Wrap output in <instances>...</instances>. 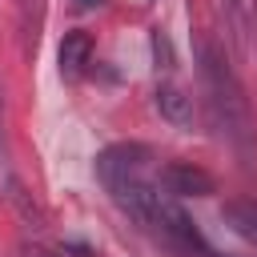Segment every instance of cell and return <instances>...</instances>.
Here are the masks:
<instances>
[{
    "instance_id": "1",
    "label": "cell",
    "mask_w": 257,
    "mask_h": 257,
    "mask_svg": "<svg viewBox=\"0 0 257 257\" xmlns=\"http://www.w3.org/2000/svg\"><path fill=\"white\" fill-rule=\"evenodd\" d=\"M149 157H153L149 145H137V141H116V145L96 153V177H100L104 193L116 201V209L128 221H137L145 229H153L157 197H161L157 185L145 177L149 173Z\"/></svg>"
},
{
    "instance_id": "2",
    "label": "cell",
    "mask_w": 257,
    "mask_h": 257,
    "mask_svg": "<svg viewBox=\"0 0 257 257\" xmlns=\"http://www.w3.org/2000/svg\"><path fill=\"white\" fill-rule=\"evenodd\" d=\"M197 72L209 96V112L217 120V128L233 141V149L249 153L253 149V112H249V96L233 72V64L225 60V52L209 40H197Z\"/></svg>"
},
{
    "instance_id": "3",
    "label": "cell",
    "mask_w": 257,
    "mask_h": 257,
    "mask_svg": "<svg viewBox=\"0 0 257 257\" xmlns=\"http://www.w3.org/2000/svg\"><path fill=\"white\" fill-rule=\"evenodd\" d=\"M153 233H157L173 253H181V257H213V249H209V241L201 237L197 221H193V217L177 205V197H169V193H161V197H157Z\"/></svg>"
},
{
    "instance_id": "4",
    "label": "cell",
    "mask_w": 257,
    "mask_h": 257,
    "mask_svg": "<svg viewBox=\"0 0 257 257\" xmlns=\"http://www.w3.org/2000/svg\"><path fill=\"white\" fill-rule=\"evenodd\" d=\"M157 189H165L169 197H213L217 181L193 161H169L157 177Z\"/></svg>"
},
{
    "instance_id": "5",
    "label": "cell",
    "mask_w": 257,
    "mask_h": 257,
    "mask_svg": "<svg viewBox=\"0 0 257 257\" xmlns=\"http://www.w3.org/2000/svg\"><path fill=\"white\" fill-rule=\"evenodd\" d=\"M0 201L16 205L32 225H40V209L28 201L24 185L16 181V169H12V149H8V120H4V84H0Z\"/></svg>"
},
{
    "instance_id": "6",
    "label": "cell",
    "mask_w": 257,
    "mask_h": 257,
    "mask_svg": "<svg viewBox=\"0 0 257 257\" xmlns=\"http://www.w3.org/2000/svg\"><path fill=\"white\" fill-rule=\"evenodd\" d=\"M88 60H92V40H88V32H80V28H76V32H64V40H60V48H56L60 76H68V80L84 76Z\"/></svg>"
},
{
    "instance_id": "7",
    "label": "cell",
    "mask_w": 257,
    "mask_h": 257,
    "mask_svg": "<svg viewBox=\"0 0 257 257\" xmlns=\"http://www.w3.org/2000/svg\"><path fill=\"white\" fill-rule=\"evenodd\" d=\"M221 221L245 241V245H257V201L253 197H233L221 205Z\"/></svg>"
},
{
    "instance_id": "8",
    "label": "cell",
    "mask_w": 257,
    "mask_h": 257,
    "mask_svg": "<svg viewBox=\"0 0 257 257\" xmlns=\"http://www.w3.org/2000/svg\"><path fill=\"white\" fill-rule=\"evenodd\" d=\"M157 108H161V116H165L169 124H177V128L193 124V96H189L185 88H177V84H161V88H157Z\"/></svg>"
},
{
    "instance_id": "9",
    "label": "cell",
    "mask_w": 257,
    "mask_h": 257,
    "mask_svg": "<svg viewBox=\"0 0 257 257\" xmlns=\"http://www.w3.org/2000/svg\"><path fill=\"white\" fill-rule=\"evenodd\" d=\"M225 16L233 28V40L249 52V40L257 32V0H225Z\"/></svg>"
},
{
    "instance_id": "10",
    "label": "cell",
    "mask_w": 257,
    "mask_h": 257,
    "mask_svg": "<svg viewBox=\"0 0 257 257\" xmlns=\"http://www.w3.org/2000/svg\"><path fill=\"white\" fill-rule=\"evenodd\" d=\"M153 52H157V60H161V68H173V48H169V40L157 32L153 36Z\"/></svg>"
},
{
    "instance_id": "11",
    "label": "cell",
    "mask_w": 257,
    "mask_h": 257,
    "mask_svg": "<svg viewBox=\"0 0 257 257\" xmlns=\"http://www.w3.org/2000/svg\"><path fill=\"white\" fill-rule=\"evenodd\" d=\"M20 257H64L60 249H48V245H36V241H24L20 245Z\"/></svg>"
},
{
    "instance_id": "12",
    "label": "cell",
    "mask_w": 257,
    "mask_h": 257,
    "mask_svg": "<svg viewBox=\"0 0 257 257\" xmlns=\"http://www.w3.org/2000/svg\"><path fill=\"white\" fill-rule=\"evenodd\" d=\"M24 4V28L36 36V24H40V0H20Z\"/></svg>"
},
{
    "instance_id": "13",
    "label": "cell",
    "mask_w": 257,
    "mask_h": 257,
    "mask_svg": "<svg viewBox=\"0 0 257 257\" xmlns=\"http://www.w3.org/2000/svg\"><path fill=\"white\" fill-rule=\"evenodd\" d=\"M76 4H80V8H96L100 0H76Z\"/></svg>"
}]
</instances>
